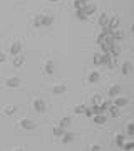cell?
Wrapping results in <instances>:
<instances>
[{"instance_id":"2e32d148","label":"cell","mask_w":134,"mask_h":151,"mask_svg":"<svg viewBox=\"0 0 134 151\" xmlns=\"http://www.w3.org/2000/svg\"><path fill=\"white\" fill-rule=\"evenodd\" d=\"M129 101L126 99V97H116V103H114V106H118V108H124V106H128Z\"/></svg>"},{"instance_id":"5bb4252c","label":"cell","mask_w":134,"mask_h":151,"mask_svg":"<svg viewBox=\"0 0 134 151\" xmlns=\"http://www.w3.org/2000/svg\"><path fill=\"white\" fill-rule=\"evenodd\" d=\"M80 9H82V10L87 14V17L91 15V14H94V12H96V5H89V4H84V5L80 7Z\"/></svg>"},{"instance_id":"8992f818","label":"cell","mask_w":134,"mask_h":151,"mask_svg":"<svg viewBox=\"0 0 134 151\" xmlns=\"http://www.w3.org/2000/svg\"><path fill=\"white\" fill-rule=\"evenodd\" d=\"M22 84V81L19 77H10V79H7L5 81V86L7 87H19Z\"/></svg>"},{"instance_id":"277c9868","label":"cell","mask_w":134,"mask_h":151,"mask_svg":"<svg viewBox=\"0 0 134 151\" xmlns=\"http://www.w3.org/2000/svg\"><path fill=\"white\" fill-rule=\"evenodd\" d=\"M34 109H35L37 113H44L47 108H45V103H44L42 99H35V101H34Z\"/></svg>"},{"instance_id":"d6986e66","label":"cell","mask_w":134,"mask_h":151,"mask_svg":"<svg viewBox=\"0 0 134 151\" xmlns=\"http://www.w3.org/2000/svg\"><path fill=\"white\" fill-rule=\"evenodd\" d=\"M75 17H77L79 20H87V19H89V17H87V14L82 10V9H77V12H75Z\"/></svg>"},{"instance_id":"44dd1931","label":"cell","mask_w":134,"mask_h":151,"mask_svg":"<svg viewBox=\"0 0 134 151\" xmlns=\"http://www.w3.org/2000/svg\"><path fill=\"white\" fill-rule=\"evenodd\" d=\"M64 133H65V128H62V126H55L54 128V136H57V138H60Z\"/></svg>"},{"instance_id":"83f0119b","label":"cell","mask_w":134,"mask_h":151,"mask_svg":"<svg viewBox=\"0 0 134 151\" xmlns=\"http://www.w3.org/2000/svg\"><path fill=\"white\" fill-rule=\"evenodd\" d=\"M123 150H126V151H131V150H134V143L133 141H124V145H123Z\"/></svg>"},{"instance_id":"d590c367","label":"cell","mask_w":134,"mask_h":151,"mask_svg":"<svg viewBox=\"0 0 134 151\" xmlns=\"http://www.w3.org/2000/svg\"><path fill=\"white\" fill-rule=\"evenodd\" d=\"M89 150H92V151H99V150H102V148H101L99 145H94V146H91Z\"/></svg>"},{"instance_id":"3957f363","label":"cell","mask_w":134,"mask_h":151,"mask_svg":"<svg viewBox=\"0 0 134 151\" xmlns=\"http://www.w3.org/2000/svg\"><path fill=\"white\" fill-rule=\"evenodd\" d=\"M101 60H102V64L107 65L109 69L113 67V60H111V54H109V52H102V54H101Z\"/></svg>"},{"instance_id":"8fae6325","label":"cell","mask_w":134,"mask_h":151,"mask_svg":"<svg viewBox=\"0 0 134 151\" xmlns=\"http://www.w3.org/2000/svg\"><path fill=\"white\" fill-rule=\"evenodd\" d=\"M60 139H62V143H72V141L75 139V136H74V133H64V134L60 136Z\"/></svg>"},{"instance_id":"ffe728a7","label":"cell","mask_w":134,"mask_h":151,"mask_svg":"<svg viewBox=\"0 0 134 151\" xmlns=\"http://www.w3.org/2000/svg\"><path fill=\"white\" fill-rule=\"evenodd\" d=\"M107 20H109V17H107V14H106V12L99 15V25H101V27H104V25H107Z\"/></svg>"},{"instance_id":"e575fe53","label":"cell","mask_w":134,"mask_h":151,"mask_svg":"<svg viewBox=\"0 0 134 151\" xmlns=\"http://www.w3.org/2000/svg\"><path fill=\"white\" fill-rule=\"evenodd\" d=\"M96 42H97V45H101V44L104 42V35H102V34L99 35V37H97V40H96Z\"/></svg>"},{"instance_id":"d6a6232c","label":"cell","mask_w":134,"mask_h":151,"mask_svg":"<svg viewBox=\"0 0 134 151\" xmlns=\"http://www.w3.org/2000/svg\"><path fill=\"white\" fill-rule=\"evenodd\" d=\"M101 103V96H94L92 97V104H99Z\"/></svg>"},{"instance_id":"7a4b0ae2","label":"cell","mask_w":134,"mask_h":151,"mask_svg":"<svg viewBox=\"0 0 134 151\" xmlns=\"http://www.w3.org/2000/svg\"><path fill=\"white\" fill-rule=\"evenodd\" d=\"M107 29H109V30L119 29V19H118V15H113L109 20H107Z\"/></svg>"},{"instance_id":"74e56055","label":"cell","mask_w":134,"mask_h":151,"mask_svg":"<svg viewBox=\"0 0 134 151\" xmlns=\"http://www.w3.org/2000/svg\"><path fill=\"white\" fill-rule=\"evenodd\" d=\"M80 2H82V4H89V0H80Z\"/></svg>"},{"instance_id":"5b68a950","label":"cell","mask_w":134,"mask_h":151,"mask_svg":"<svg viewBox=\"0 0 134 151\" xmlns=\"http://www.w3.org/2000/svg\"><path fill=\"white\" fill-rule=\"evenodd\" d=\"M121 67H123L121 72H123L124 76H129V74H131V70H133V62H131V60H126V62H123Z\"/></svg>"},{"instance_id":"d4e9b609","label":"cell","mask_w":134,"mask_h":151,"mask_svg":"<svg viewBox=\"0 0 134 151\" xmlns=\"http://www.w3.org/2000/svg\"><path fill=\"white\" fill-rule=\"evenodd\" d=\"M70 124V118L69 116H64V118L60 119V123H59V126H62V128H67Z\"/></svg>"},{"instance_id":"603a6c76","label":"cell","mask_w":134,"mask_h":151,"mask_svg":"<svg viewBox=\"0 0 134 151\" xmlns=\"http://www.w3.org/2000/svg\"><path fill=\"white\" fill-rule=\"evenodd\" d=\"M45 72H47V74H54V62L52 60H49V62H45Z\"/></svg>"},{"instance_id":"ba28073f","label":"cell","mask_w":134,"mask_h":151,"mask_svg":"<svg viewBox=\"0 0 134 151\" xmlns=\"http://www.w3.org/2000/svg\"><path fill=\"white\" fill-rule=\"evenodd\" d=\"M121 94V86H113L107 89V96L109 97H118Z\"/></svg>"},{"instance_id":"1f68e13d","label":"cell","mask_w":134,"mask_h":151,"mask_svg":"<svg viewBox=\"0 0 134 151\" xmlns=\"http://www.w3.org/2000/svg\"><path fill=\"white\" fill-rule=\"evenodd\" d=\"M84 114H86V116H89V118H92V116H94V114H92V109L87 108V106H86V109H84Z\"/></svg>"},{"instance_id":"f546056e","label":"cell","mask_w":134,"mask_h":151,"mask_svg":"<svg viewBox=\"0 0 134 151\" xmlns=\"http://www.w3.org/2000/svg\"><path fill=\"white\" fill-rule=\"evenodd\" d=\"M94 64H96V65H102L101 54H94Z\"/></svg>"},{"instance_id":"52a82bcc","label":"cell","mask_w":134,"mask_h":151,"mask_svg":"<svg viewBox=\"0 0 134 151\" xmlns=\"http://www.w3.org/2000/svg\"><path fill=\"white\" fill-rule=\"evenodd\" d=\"M20 49H22V42L20 40H14V44L10 45V54L12 55H15L20 52Z\"/></svg>"},{"instance_id":"9c48e42d","label":"cell","mask_w":134,"mask_h":151,"mask_svg":"<svg viewBox=\"0 0 134 151\" xmlns=\"http://www.w3.org/2000/svg\"><path fill=\"white\" fill-rule=\"evenodd\" d=\"M111 35H113V39H114V40H123L126 34H124V30H123V29H114L113 32H111Z\"/></svg>"},{"instance_id":"4316f807","label":"cell","mask_w":134,"mask_h":151,"mask_svg":"<svg viewBox=\"0 0 134 151\" xmlns=\"http://www.w3.org/2000/svg\"><path fill=\"white\" fill-rule=\"evenodd\" d=\"M84 109H86V104H80V106H75L74 108V113L80 116V114H84Z\"/></svg>"},{"instance_id":"9a60e30c","label":"cell","mask_w":134,"mask_h":151,"mask_svg":"<svg viewBox=\"0 0 134 151\" xmlns=\"http://www.w3.org/2000/svg\"><path fill=\"white\" fill-rule=\"evenodd\" d=\"M92 118H94V123H96V124H104V123L107 121V118H106L102 113H101V114H94Z\"/></svg>"},{"instance_id":"f35d334b","label":"cell","mask_w":134,"mask_h":151,"mask_svg":"<svg viewBox=\"0 0 134 151\" xmlns=\"http://www.w3.org/2000/svg\"><path fill=\"white\" fill-rule=\"evenodd\" d=\"M49 2H59V0H49Z\"/></svg>"},{"instance_id":"7402d4cb","label":"cell","mask_w":134,"mask_h":151,"mask_svg":"<svg viewBox=\"0 0 134 151\" xmlns=\"http://www.w3.org/2000/svg\"><path fill=\"white\" fill-rule=\"evenodd\" d=\"M42 17H44V14H39L35 19H34V27H42Z\"/></svg>"},{"instance_id":"e0dca14e","label":"cell","mask_w":134,"mask_h":151,"mask_svg":"<svg viewBox=\"0 0 134 151\" xmlns=\"http://www.w3.org/2000/svg\"><path fill=\"white\" fill-rule=\"evenodd\" d=\"M15 111H17V108H15V106H12V104H9V106H5V108H4V113H5L7 116L15 114Z\"/></svg>"},{"instance_id":"836d02e7","label":"cell","mask_w":134,"mask_h":151,"mask_svg":"<svg viewBox=\"0 0 134 151\" xmlns=\"http://www.w3.org/2000/svg\"><path fill=\"white\" fill-rule=\"evenodd\" d=\"M82 5H84V4H82L80 0H74V7H75V9H80Z\"/></svg>"},{"instance_id":"ac0fdd59","label":"cell","mask_w":134,"mask_h":151,"mask_svg":"<svg viewBox=\"0 0 134 151\" xmlns=\"http://www.w3.org/2000/svg\"><path fill=\"white\" fill-rule=\"evenodd\" d=\"M52 22H54V17L50 15V14H47V15H44V17H42V27H44V25H50Z\"/></svg>"},{"instance_id":"4fadbf2b","label":"cell","mask_w":134,"mask_h":151,"mask_svg":"<svg viewBox=\"0 0 134 151\" xmlns=\"http://www.w3.org/2000/svg\"><path fill=\"white\" fill-rule=\"evenodd\" d=\"M107 111H109V114H111L113 118H118V116H119V113H121V108H118V106H114V104H111Z\"/></svg>"},{"instance_id":"30bf717a","label":"cell","mask_w":134,"mask_h":151,"mask_svg":"<svg viewBox=\"0 0 134 151\" xmlns=\"http://www.w3.org/2000/svg\"><path fill=\"white\" fill-rule=\"evenodd\" d=\"M24 62H25V57H24V54H20V52H19V54L14 55V67H20Z\"/></svg>"},{"instance_id":"4dcf8cb0","label":"cell","mask_w":134,"mask_h":151,"mask_svg":"<svg viewBox=\"0 0 134 151\" xmlns=\"http://www.w3.org/2000/svg\"><path fill=\"white\" fill-rule=\"evenodd\" d=\"M128 134H129V136H133V134H134V123H133V121L128 124Z\"/></svg>"},{"instance_id":"7c38bea8","label":"cell","mask_w":134,"mask_h":151,"mask_svg":"<svg viewBox=\"0 0 134 151\" xmlns=\"http://www.w3.org/2000/svg\"><path fill=\"white\" fill-rule=\"evenodd\" d=\"M99 79H101V74H99L97 70H92L91 74H89V77H87V81L92 82V84H94V82H97Z\"/></svg>"},{"instance_id":"6da1fadb","label":"cell","mask_w":134,"mask_h":151,"mask_svg":"<svg viewBox=\"0 0 134 151\" xmlns=\"http://www.w3.org/2000/svg\"><path fill=\"white\" fill-rule=\"evenodd\" d=\"M20 126L24 128V129H29V131H32V129H35V128H37V124L34 123V121H30V119H22Z\"/></svg>"},{"instance_id":"f1b7e54d","label":"cell","mask_w":134,"mask_h":151,"mask_svg":"<svg viewBox=\"0 0 134 151\" xmlns=\"http://www.w3.org/2000/svg\"><path fill=\"white\" fill-rule=\"evenodd\" d=\"M109 106H111V104L107 103V101H104V103L101 101V103H99V108H101L102 113H104V111H107V109H109Z\"/></svg>"},{"instance_id":"8d00e7d4","label":"cell","mask_w":134,"mask_h":151,"mask_svg":"<svg viewBox=\"0 0 134 151\" xmlns=\"http://www.w3.org/2000/svg\"><path fill=\"white\" fill-rule=\"evenodd\" d=\"M5 54H2V52H0V64H4V62H5Z\"/></svg>"},{"instance_id":"484cf974","label":"cell","mask_w":134,"mask_h":151,"mask_svg":"<svg viewBox=\"0 0 134 151\" xmlns=\"http://www.w3.org/2000/svg\"><path fill=\"white\" fill-rule=\"evenodd\" d=\"M123 145H124V136L118 134L116 136V146H118V148H123Z\"/></svg>"},{"instance_id":"cb8c5ba5","label":"cell","mask_w":134,"mask_h":151,"mask_svg":"<svg viewBox=\"0 0 134 151\" xmlns=\"http://www.w3.org/2000/svg\"><path fill=\"white\" fill-rule=\"evenodd\" d=\"M65 91H67V87H65V86H55V87H52L54 94H62V92H65Z\"/></svg>"}]
</instances>
